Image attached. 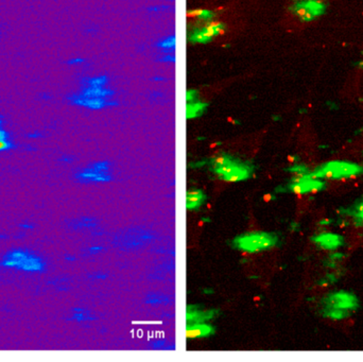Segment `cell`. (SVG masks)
<instances>
[{
  "label": "cell",
  "mask_w": 363,
  "mask_h": 362,
  "mask_svg": "<svg viewBox=\"0 0 363 362\" xmlns=\"http://www.w3.org/2000/svg\"><path fill=\"white\" fill-rule=\"evenodd\" d=\"M0 125H1V119H0Z\"/></svg>",
  "instance_id": "obj_14"
},
{
  "label": "cell",
  "mask_w": 363,
  "mask_h": 362,
  "mask_svg": "<svg viewBox=\"0 0 363 362\" xmlns=\"http://www.w3.org/2000/svg\"><path fill=\"white\" fill-rule=\"evenodd\" d=\"M334 0H287L285 23L292 31H303L321 21Z\"/></svg>",
  "instance_id": "obj_1"
},
{
  "label": "cell",
  "mask_w": 363,
  "mask_h": 362,
  "mask_svg": "<svg viewBox=\"0 0 363 362\" xmlns=\"http://www.w3.org/2000/svg\"><path fill=\"white\" fill-rule=\"evenodd\" d=\"M213 333V327L207 324L206 322L188 324L187 329H186V337H187V339H199V338L208 337Z\"/></svg>",
  "instance_id": "obj_8"
},
{
  "label": "cell",
  "mask_w": 363,
  "mask_h": 362,
  "mask_svg": "<svg viewBox=\"0 0 363 362\" xmlns=\"http://www.w3.org/2000/svg\"><path fill=\"white\" fill-rule=\"evenodd\" d=\"M215 317L213 310H199L196 306L188 307L187 314H186V320L188 324H194V323L207 322Z\"/></svg>",
  "instance_id": "obj_9"
},
{
  "label": "cell",
  "mask_w": 363,
  "mask_h": 362,
  "mask_svg": "<svg viewBox=\"0 0 363 362\" xmlns=\"http://www.w3.org/2000/svg\"><path fill=\"white\" fill-rule=\"evenodd\" d=\"M277 244V237L264 232L245 234L235 238L233 244L239 251L245 253H257L268 250Z\"/></svg>",
  "instance_id": "obj_4"
},
{
  "label": "cell",
  "mask_w": 363,
  "mask_h": 362,
  "mask_svg": "<svg viewBox=\"0 0 363 362\" xmlns=\"http://www.w3.org/2000/svg\"><path fill=\"white\" fill-rule=\"evenodd\" d=\"M358 170H359V168L354 165H350V164L333 163L321 171L315 172V174H313V176L322 178V176H333V178H339V176H347L357 174Z\"/></svg>",
  "instance_id": "obj_6"
},
{
  "label": "cell",
  "mask_w": 363,
  "mask_h": 362,
  "mask_svg": "<svg viewBox=\"0 0 363 362\" xmlns=\"http://www.w3.org/2000/svg\"><path fill=\"white\" fill-rule=\"evenodd\" d=\"M205 195L200 189H192L186 195V208L188 210H196L204 203Z\"/></svg>",
  "instance_id": "obj_10"
},
{
  "label": "cell",
  "mask_w": 363,
  "mask_h": 362,
  "mask_svg": "<svg viewBox=\"0 0 363 362\" xmlns=\"http://www.w3.org/2000/svg\"><path fill=\"white\" fill-rule=\"evenodd\" d=\"M342 95L345 99L355 102L363 108V50L362 59L347 79Z\"/></svg>",
  "instance_id": "obj_5"
},
{
  "label": "cell",
  "mask_w": 363,
  "mask_h": 362,
  "mask_svg": "<svg viewBox=\"0 0 363 362\" xmlns=\"http://www.w3.org/2000/svg\"><path fill=\"white\" fill-rule=\"evenodd\" d=\"M108 168L106 167V163H97L94 164L93 167L87 168L84 171L78 174L76 178L78 179L79 182L89 183V182H99V181H106L108 178V174H106Z\"/></svg>",
  "instance_id": "obj_7"
},
{
  "label": "cell",
  "mask_w": 363,
  "mask_h": 362,
  "mask_svg": "<svg viewBox=\"0 0 363 362\" xmlns=\"http://www.w3.org/2000/svg\"><path fill=\"white\" fill-rule=\"evenodd\" d=\"M0 266L6 268H15L26 272H44L46 269V263L42 257L35 253L30 252L23 249H15L10 251L2 257Z\"/></svg>",
  "instance_id": "obj_3"
},
{
  "label": "cell",
  "mask_w": 363,
  "mask_h": 362,
  "mask_svg": "<svg viewBox=\"0 0 363 362\" xmlns=\"http://www.w3.org/2000/svg\"><path fill=\"white\" fill-rule=\"evenodd\" d=\"M211 169L221 180L240 182L252 176L253 167L226 154L218 155L211 159Z\"/></svg>",
  "instance_id": "obj_2"
},
{
  "label": "cell",
  "mask_w": 363,
  "mask_h": 362,
  "mask_svg": "<svg viewBox=\"0 0 363 362\" xmlns=\"http://www.w3.org/2000/svg\"><path fill=\"white\" fill-rule=\"evenodd\" d=\"M320 244H321L322 246L328 247V248H334V247L338 246L339 239L336 236L323 235L321 237V240H320Z\"/></svg>",
  "instance_id": "obj_11"
},
{
  "label": "cell",
  "mask_w": 363,
  "mask_h": 362,
  "mask_svg": "<svg viewBox=\"0 0 363 362\" xmlns=\"http://www.w3.org/2000/svg\"><path fill=\"white\" fill-rule=\"evenodd\" d=\"M89 319V312H84L82 310V312H74V317H72V320L78 321V322H81V321H85Z\"/></svg>",
  "instance_id": "obj_13"
},
{
  "label": "cell",
  "mask_w": 363,
  "mask_h": 362,
  "mask_svg": "<svg viewBox=\"0 0 363 362\" xmlns=\"http://www.w3.org/2000/svg\"><path fill=\"white\" fill-rule=\"evenodd\" d=\"M15 145L10 140H0V152L14 149Z\"/></svg>",
  "instance_id": "obj_12"
}]
</instances>
